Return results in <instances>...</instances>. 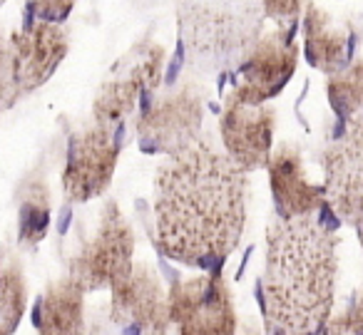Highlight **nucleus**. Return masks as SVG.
Here are the masks:
<instances>
[{"label": "nucleus", "instance_id": "a878e982", "mask_svg": "<svg viewBox=\"0 0 363 335\" xmlns=\"http://www.w3.org/2000/svg\"><path fill=\"white\" fill-rule=\"evenodd\" d=\"M6 3H8V0H0V11H3V6H6Z\"/></svg>", "mask_w": 363, "mask_h": 335}, {"label": "nucleus", "instance_id": "dca6fc26", "mask_svg": "<svg viewBox=\"0 0 363 335\" xmlns=\"http://www.w3.org/2000/svg\"><path fill=\"white\" fill-rule=\"evenodd\" d=\"M85 323V290L67 276L52 280L35 300L33 325L38 335H82Z\"/></svg>", "mask_w": 363, "mask_h": 335}, {"label": "nucleus", "instance_id": "412c9836", "mask_svg": "<svg viewBox=\"0 0 363 335\" xmlns=\"http://www.w3.org/2000/svg\"><path fill=\"white\" fill-rule=\"evenodd\" d=\"M75 3L77 0H30V18L62 25L75 8Z\"/></svg>", "mask_w": 363, "mask_h": 335}, {"label": "nucleus", "instance_id": "ddd939ff", "mask_svg": "<svg viewBox=\"0 0 363 335\" xmlns=\"http://www.w3.org/2000/svg\"><path fill=\"white\" fill-rule=\"evenodd\" d=\"M277 132V110L272 105H247L229 95L219 117L222 147L239 166L247 171L262 169L269 164L274 152Z\"/></svg>", "mask_w": 363, "mask_h": 335}, {"label": "nucleus", "instance_id": "6ab92c4d", "mask_svg": "<svg viewBox=\"0 0 363 335\" xmlns=\"http://www.w3.org/2000/svg\"><path fill=\"white\" fill-rule=\"evenodd\" d=\"M326 97L341 125H348L363 115V50L343 72L328 75Z\"/></svg>", "mask_w": 363, "mask_h": 335}, {"label": "nucleus", "instance_id": "0eeeda50", "mask_svg": "<svg viewBox=\"0 0 363 335\" xmlns=\"http://www.w3.org/2000/svg\"><path fill=\"white\" fill-rule=\"evenodd\" d=\"M120 159L117 127L92 120L72 132L67 142L62 194L72 204H87L107 191Z\"/></svg>", "mask_w": 363, "mask_h": 335}, {"label": "nucleus", "instance_id": "9d476101", "mask_svg": "<svg viewBox=\"0 0 363 335\" xmlns=\"http://www.w3.org/2000/svg\"><path fill=\"white\" fill-rule=\"evenodd\" d=\"M169 318L179 335H237L232 290L219 273L174 280L169 288Z\"/></svg>", "mask_w": 363, "mask_h": 335}, {"label": "nucleus", "instance_id": "20e7f679", "mask_svg": "<svg viewBox=\"0 0 363 335\" xmlns=\"http://www.w3.org/2000/svg\"><path fill=\"white\" fill-rule=\"evenodd\" d=\"M70 50V35L57 23L23 21L8 38H0V107H13L40 90L57 72Z\"/></svg>", "mask_w": 363, "mask_h": 335}, {"label": "nucleus", "instance_id": "f3484780", "mask_svg": "<svg viewBox=\"0 0 363 335\" xmlns=\"http://www.w3.org/2000/svg\"><path fill=\"white\" fill-rule=\"evenodd\" d=\"M52 216L50 184L43 174L28 176L18 189V244L28 251H35L48 236Z\"/></svg>", "mask_w": 363, "mask_h": 335}, {"label": "nucleus", "instance_id": "a211bd4d", "mask_svg": "<svg viewBox=\"0 0 363 335\" xmlns=\"http://www.w3.org/2000/svg\"><path fill=\"white\" fill-rule=\"evenodd\" d=\"M28 305V280L21 254L13 246H0V335L18 330Z\"/></svg>", "mask_w": 363, "mask_h": 335}, {"label": "nucleus", "instance_id": "2eb2a0df", "mask_svg": "<svg viewBox=\"0 0 363 335\" xmlns=\"http://www.w3.org/2000/svg\"><path fill=\"white\" fill-rule=\"evenodd\" d=\"M267 171L274 204L284 219L311 216L326 204V189L323 184L308 179L303 169V157L294 144H279L272 152Z\"/></svg>", "mask_w": 363, "mask_h": 335}, {"label": "nucleus", "instance_id": "aec40b11", "mask_svg": "<svg viewBox=\"0 0 363 335\" xmlns=\"http://www.w3.org/2000/svg\"><path fill=\"white\" fill-rule=\"evenodd\" d=\"M318 335H363V290H356L336 315L331 313Z\"/></svg>", "mask_w": 363, "mask_h": 335}, {"label": "nucleus", "instance_id": "b1692460", "mask_svg": "<svg viewBox=\"0 0 363 335\" xmlns=\"http://www.w3.org/2000/svg\"><path fill=\"white\" fill-rule=\"evenodd\" d=\"M242 335H286V333L279 328H272V325H264V330H257L254 325H247V328L242 330Z\"/></svg>", "mask_w": 363, "mask_h": 335}, {"label": "nucleus", "instance_id": "4468645a", "mask_svg": "<svg viewBox=\"0 0 363 335\" xmlns=\"http://www.w3.org/2000/svg\"><path fill=\"white\" fill-rule=\"evenodd\" d=\"M303 55L313 70L323 75L343 72L363 50V30L351 21L333 18L316 0H308L303 11Z\"/></svg>", "mask_w": 363, "mask_h": 335}, {"label": "nucleus", "instance_id": "6e6552de", "mask_svg": "<svg viewBox=\"0 0 363 335\" xmlns=\"http://www.w3.org/2000/svg\"><path fill=\"white\" fill-rule=\"evenodd\" d=\"M298 65L296 23L279 25L257 40L234 72L232 95L247 105H267L291 82Z\"/></svg>", "mask_w": 363, "mask_h": 335}, {"label": "nucleus", "instance_id": "423d86ee", "mask_svg": "<svg viewBox=\"0 0 363 335\" xmlns=\"http://www.w3.org/2000/svg\"><path fill=\"white\" fill-rule=\"evenodd\" d=\"M167 50L155 40H142L132 45L112 65L92 102V120L117 127L132 115L145 95L157 90L164 72Z\"/></svg>", "mask_w": 363, "mask_h": 335}, {"label": "nucleus", "instance_id": "f03ea898", "mask_svg": "<svg viewBox=\"0 0 363 335\" xmlns=\"http://www.w3.org/2000/svg\"><path fill=\"white\" fill-rule=\"evenodd\" d=\"M338 276V236L311 216L274 219L264 256L267 325L286 335H318L331 318Z\"/></svg>", "mask_w": 363, "mask_h": 335}, {"label": "nucleus", "instance_id": "f8f14e48", "mask_svg": "<svg viewBox=\"0 0 363 335\" xmlns=\"http://www.w3.org/2000/svg\"><path fill=\"white\" fill-rule=\"evenodd\" d=\"M110 320L122 335H167L169 293L150 263H135L130 278L112 288Z\"/></svg>", "mask_w": 363, "mask_h": 335}, {"label": "nucleus", "instance_id": "1a4fd4ad", "mask_svg": "<svg viewBox=\"0 0 363 335\" xmlns=\"http://www.w3.org/2000/svg\"><path fill=\"white\" fill-rule=\"evenodd\" d=\"M207 95L197 82H182L179 87L157 97L135 120V132L147 152L174 154L199 140Z\"/></svg>", "mask_w": 363, "mask_h": 335}, {"label": "nucleus", "instance_id": "7ed1b4c3", "mask_svg": "<svg viewBox=\"0 0 363 335\" xmlns=\"http://www.w3.org/2000/svg\"><path fill=\"white\" fill-rule=\"evenodd\" d=\"M262 0H177V30L192 67L204 72L239 65L262 38Z\"/></svg>", "mask_w": 363, "mask_h": 335}, {"label": "nucleus", "instance_id": "393cba45", "mask_svg": "<svg viewBox=\"0 0 363 335\" xmlns=\"http://www.w3.org/2000/svg\"><path fill=\"white\" fill-rule=\"evenodd\" d=\"M356 229V234H358V241H361V249H363V221L358 226H353Z\"/></svg>", "mask_w": 363, "mask_h": 335}, {"label": "nucleus", "instance_id": "4be33fe9", "mask_svg": "<svg viewBox=\"0 0 363 335\" xmlns=\"http://www.w3.org/2000/svg\"><path fill=\"white\" fill-rule=\"evenodd\" d=\"M262 6L269 21H274L277 25H289L298 21L303 0H262Z\"/></svg>", "mask_w": 363, "mask_h": 335}, {"label": "nucleus", "instance_id": "f257e3e1", "mask_svg": "<svg viewBox=\"0 0 363 335\" xmlns=\"http://www.w3.org/2000/svg\"><path fill=\"white\" fill-rule=\"evenodd\" d=\"M249 171L199 137L155 171V244L167 259L212 268L239 246L247 226Z\"/></svg>", "mask_w": 363, "mask_h": 335}, {"label": "nucleus", "instance_id": "39448f33", "mask_svg": "<svg viewBox=\"0 0 363 335\" xmlns=\"http://www.w3.org/2000/svg\"><path fill=\"white\" fill-rule=\"evenodd\" d=\"M135 268V231L115 199H105L67 259V278L85 293L117 288Z\"/></svg>", "mask_w": 363, "mask_h": 335}, {"label": "nucleus", "instance_id": "5701e85b", "mask_svg": "<svg viewBox=\"0 0 363 335\" xmlns=\"http://www.w3.org/2000/svg\"><path fill=\"white\" fill-rule=\"evenodd\" d=\"M110 323H112L110 310H107V308H95L90 313V318H87L82 335H115L110 330Z\"/></svg>", "mask_w": 363, "mask_h": 335}, {"label": "nucleus", "instance_id": "9b49d317", "mask_svg": "<svg viewBox=\"0 0 363 335\" xmlns=\"http://www.w3.org/2000/svg\"><path fill=\"white\" fill-rule=\"evenodd\" d=\"M326 204L351 226L363 221V115L343 125V135L321 154Z\"/></svg>", "mask_w": 363, "mask_h": 335}]
</instances>
